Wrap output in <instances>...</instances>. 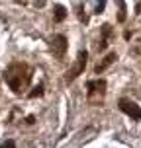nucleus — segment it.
<instances>
[{
    "label": "nucleus",
    "mask_w": 141,
    "mask_h": 148,
    "mask_svg": "<svg viewBox=\"0 0 141 148\" xmlns=\"http://www.w3.org/2000/svg\"><path fill=\"white\" fill-rule=\"evenodd\" d=\"M33 76V68L26 62H12L4 72V82L8 84V88L14 94H22L28 90Z\"/></svg>",
    "instance_id": "obj_1"
},
{
    "label": "nucleus",
    "mask_w": 141,
    "mask_h": 148,
    "mask_svg": "<svg viewBox=\"0 0 141 148\" xmlns=\"http://www.w3.org/2000/svg\"><path fill=\"white\" fill-rule=\"evenodd\" d=\"M106 96V80L96 78V80H90L86 84V97H88L90 103H100Z\"/></svg>",
    "instance_id": "obj_2"
},
{
    "label": "nucleus",
    "mask_w": 141,
    "mask_h": 148,
    "mask_svg": "<svg viewBox=\"0 0 141 148\" xmlns=\"http://www.w3.org/2000/svg\"><path fill=\"white\" fill-rule=\"evenodd\" d=\"M86 59H88V53H86V51H81V53H78V57H76V62L73 64V68H71V70L67 72V76H65V82H67V84L74 82L82 72H84V66H86Z\"/></svg>",
    "instance_id": "obj_3"
},
{
    "label": "nucleus",
    "mask_w": 141,
    "mask_h": 148,
    "mask_svg": "<svg viewBox=\"0 0 141 148\" xmlns=\"http://www.w3.org/2000/svg\"><path fill=\"white\" fill-rule=\"evenodd\" d=\"M67 47H69V43H67V37L65 35H55L51 39V43H49V49H51L55 59H63L65 53H67Z\"/></svg>",
    "instance_id": "obj_4"
},
{
    "label": "nucleus",
    "mask_w": 141,
    "mask_h": 148,
    "mask_svg": "<svg viewBox=\"0 0 141 148\" xmlns=\"http://www.w3.org/2000/svg\"><path fill=\"white\" fill-rule=\"evenodd\" d=\"M119 109L124 111L127 117H131L133 121H139L141 119V107L135 101H131V99H126V97L119 99Z\"/></svg>",
    "instance_id": "obj_5"
},
{
    "label": "nucleus",
    "mask_w": 141,
    "mask_h": 148,
    "mask_svg": "<svg viewBox=\"0 0 141 148\" xmlns=\"http://www.w3.org/2000/svg\"><path fill=\"white\" fill-rule=\"evenodd\" d=\"M116 59H118V55H116V53H110V55H106L104 59H102V60H100V62L96 64V68H94V72H96V74L104 72V70H106L108 66H110L112 62H116Z\"/></svg>",
    "instance_id": "obj_6"
},
{
    "label": "nucleus",
    "mask_w": 141,
    "mask_h": 148,
    "mask_svg": "<svg viewBox=\"0 0 141 148\" xmlns=\"http://www.w3.org/2000/svg\"><path fill=\"white\" fill-rule=\"evenodd\" d=\"M110 31L112 27L106 23V25H102V39H100V43H98V51H104L106 47H108V39H110Z\"/></svg>",
    "instance_id": "obj_7"
},
{
    "label": "nucleus",
    "mask_w": 141,
    "mask_h": 148,
    "mask_svg": "<svg viewBox=\"0 0 141 148\" xmlns=\"http://www.w3.org/2000/svg\"><path fill=\"white\" fill-rule=\"evenodd\" d=\"M65 18H67V10H65V6L57 4V6H55V22H63Z\"/></svg>",
    "instance_id": "obj_8"
},
{
    "label": "nucleus",
    "mask_w": 141,
    "mask_h": 148,
    "mask_svg": "<svg viewBox=\"0 0 141 148\" xmlns=\"http://www.w3.org/2000/svg\"><path fill=\"white\" fill-rule=\"evenodd\" d=\"M119 2V14H118V20L119 22H126V4H124V0H118Z\"/></svg>",
    "instance_id": "obj_9"
},
{
    "label": "nucleus",
    "mask_w": 141,
    "mask_h": 148,
    "mask_svg": "<svg viewBox=\"0 0 141 148\" xmlns=\"http://www.w3.org/2000/svg\"><path fill=\"white\" fill-rule=\"evenodd\" d=\"M37 92H31L30 94V97H35V96H41V94H43V86H37Z\"/></svg>",
    "instance_id": "obj_10"
},
{
    "label": "nucleus",
    "mask_w": 141,
    "mask_h": 148,
    "mask_svg": "<svg viewBox=\"0 0 141 148\" xmlns=\"http://www.w3.org/2000/svg\"><path fill=\"white\" fill-rule=\"evenodd\" d=\"M135 14H141V0H137V6H135Z\"/></svg>",
    "instance_id": "obj_11"
}]
</instances>
